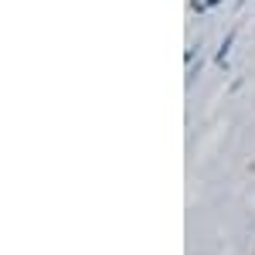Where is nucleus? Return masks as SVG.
I'll use <instances>...</instances> for the list:
<instances>
[{
	"label": "nucleus",
	"mask_w": 255,
	"mask_h": 255,
	"mask_svg": "<svg viewBox=\"0 0 255 255\" xmlns=\"http://www.w3.org/2000/svg\"><path fill=\"white\" fill-rule=\"evenodd\" d=\"M232 44H235V31H228V38L221 41V48H218V55H215L218 65H225V61H228V55H232Z\"/></svg>",
	"instance_id": "nucleus-1"
},
{
	"label": "nucleus",
	"mask_w": 255,
	"mask_h": 255,
	"mask_svg": "<svg viewBox=\"0 0 255 255\" xmlns=\"http://www.w3.org/2000/svg\"><path fill=\"white\" fill-rule=\"evenodd\" d=\"M204 3H208V7H215V3H221V0H204Z\"/></svg>",
	"instance_id": "nucleus-2"
}]
</instances>
